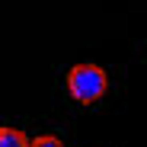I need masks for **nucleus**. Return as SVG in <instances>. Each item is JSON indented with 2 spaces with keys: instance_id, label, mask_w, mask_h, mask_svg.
I'll return each mask as SVG.
<instances>
[{
  "instance_id": "nucleus-3",
  "label": "nucleus",
  "mask_w": 147,
  "mask_h": 147,
  "mask_svg": "<svg viewBox=\"0 0 147 147\" xmlns=\"http://www.w3.org/2000/svg\"><path fill=\"white\" fill-rule=\"evenodd\" d=\"M32 147H64V144H61L55 134H45V138H35V141H32Z\"/></svg>"
},
{
  "instance_id": "nucleus-1",
  "label": "nucleus",
  "mask_w": 147,
  "mask_h": 147,
  "mask_svg": "<svg viewBox=\"0 0 147 147\" xmlns=\"http://www.w3.org/2000/svg\"><path fill=\"white\" fill-rule=\"evenodd\" d=\"M106 83L109 80H106L102 67H96V64H77L67 74V93H70V99L80 102V106L96 102L106 93Z\"/></svg>"
},
{
  "instance_id": "nucleus-2",
  "label": "nucleus",
  "mask_w": 147,
  "mask_h": 147,
  "mask_svg": "<svg viewBox=\"0 0 147 147\" xmlns=\"http://www.w3.org/2000/svg\"><path fill=\"white\" fill-rule=\"evenodd\" d=\"M0 147H32V141L19 128H3L0 131Z\"/></svg>"
}]
</instances>
